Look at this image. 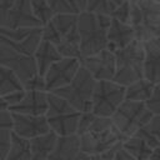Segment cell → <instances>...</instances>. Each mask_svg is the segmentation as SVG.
<instances>
[{
    "label": "cell",
    "mask_w": 160,
    "mask_h": 160,
    "mask_svg": "<svg viewBox=\"0 0 160 160\" xmlns=\"http://www.w3.org/2000/svg\"><path fill=\"white\" fill-rule=\"evenodd\" d=\"M2 109H9V108H8V104L5 102L4 98L0 96V110H2Z\"/></svg>",
    "instance_id": "obj_47"
},
{
    "label": "cell",
    "mask_w": 160,
    "mask_h": 160,
    "mask_svg": "<svg viewBox=\"0 0 160 160\" xmlns=\"http://www.w3.org/2000/svg\"><path fill=\"white\" fill-rule=\"evenodd\" d=\"M152 116L154 114L149 110L145 102L125 99L111 116V120L115 128L126 139L134 135L142 126L148 125Z\"/></svg>",
    "instance_id": "obj_6"
},
{
    "label": "cell",
    "mask_w": 160,
    "mask_h": 160,
    "mask_svg": "<svg viewBox=\"0 0 160 160\" xmlns=\"http://www.w3.org/2000/svg\"><path fill=\"white\" fill-rule=\"evenodd\" d=\"M41 39L46 40V41H50L54 45H58L60 39H61V35L58 31V29L54 26V24L50 21V22L41 26Z\"/></svg>",
    "instance_id": "obj_31"
},
{
    "label": "cell",
    "mask_w": 160,
    "mask_h": 160,
    "mask_svg": "<svg viewBox=\"0 0 160 160\" xmlns=\"http://www.w3.org/2000/svg\"><path fill=\"white\" fill-rule=\"evenodd\" d=\"M80 151L89 155H99L110 149L114 144L124 141L125 138L115 128V125L104 131H86L79 135Z\"/></svg>",
    "instance_id": "obj_11"
},
{
    "label": "cell",
    "mask_w": 160,
    "mask_h": 160,
    "mask_svg": "<svg viewBox=\"0 0 160 160\" xmlns=\"http://www.w3.org/2000/svg\"><path fill=\"white\" fill-rule=\"evenodd\" d=\"M62 56L59 52L56 45H54L50 41L42 40L40 41V44L38 45L35 52H34V59L36 62V68H38V72L40 75H45V72L48 71V69L58 60H60Z\"/></svg>",
    "instance_id": "obj_18"
},
{
    "label": "cell",
    "mask_w": 160,
    "mask_h": 160,
    "mask_svg": "<svg viewBox=\"0 0 160 160\" xmlns=\"http://www.w3.org/2000/svg\"><path fill=\"white\" fill-rule=\"evenodd\" d=\"M125 100V86L114 80L96 81L91 111L98 116L111 118Z\"/></svg>",
    "instance_id": "obj_7"
},
{
    "label": "cell",
    "mask_w": 160,
    "mask_h": 160,
    "mask_svg": "<svg viewBox=\"0 0 160 160\" xmlns=\"http://www.w3.org/2000/svg\"><path fill=\"white\" fill-rule=\"evenodd\" d=\"M80 66V59L76 58H61L55 61L44 75L46 91L54 92L55 90L68 85L75 78Z\"/></svg>",
    "instance_id": "obj_10"
},
{
    "label": "cell",
    "mask_w": 160,
    "mask_h": 160,
    "mask_svg": "<svg viewBox=\"0 0 160 160\" xmlns=\"http://www.w3.org/2000/svg\"><path fill=\"white\" fill-rule=\"evenodd\" d=\"M24 89L30 91V90H35V91H46V84H45V78L44 75H40L39 72L35 74L34 76H31L29 80H26L24 82ZM48 92V91H46Z\"/></svg>",
    "instance_id": "obj_32"
},
{
    "label": "cell",
    "mask_w": 160,
    "mask_h": 160,
    "mask_svg": "<svg viewBox=\"0 0 160 160\" xmlns=\"http://www.w3.org/2000/svg\"><path fill=\"white\" fill-rule=\"evenodd\" d=\"M59 135L54 131H48L42 135L30 139L31 145V160H45L55 149Z\"/></svg>",
    "instance_id": "obj_20"
},
{
    "label": "cell",
    "mask_w": 160,
    "mask_h": 160,
    "mask_svg": "<svg viewBox=\"0 0 160 160\" xmlns=\"http://www.w3.org/2000/svg\"><path fill=\"white\" fill-rule=\"evenodd\" d=\"M75 160H90V155H89V154H85V152H82V151H80V152L76 155Z\"/></svg>",
    "instance_id": "obj_45"
},
{
    "label": "cell",
    "mask_w": 160,
    "mask_h": 160,
    "mask_svg": "<svg viewBox=\"0 0 160 160\" xmlns=\"http://www.w3.org/2000/svg\"><path fill=\"white\" fill-rule=\"evenodd\" d=\"M146 106L149 108V110L154 114V115H159L160 114V82L154 85L152 92L150 95V98L146 100Z\"/></svg>",
    "instance_id": "obj_33"
},
{
    "label": "cell",
    "mask_w": 160,
    "mask_h": 160,
    "mask_svg": "<svg viewBox=\"0 0 160 160\" xmlns=\"http://www.w3.org/2000/svg\"><path fill=\"white\" fill-rule=\"evenodd\" d=\"M0 41L26 55H34L41 41L40 28H0Z\"/></svg>",
    "instance_id": "obj_8"
},
{
    "label": "cell",
    "mask_w": 160,
    "mask_h": 160,
    "mask_svg": "<svg viewBox=\"0 0 160 160\" xmlns=\"http://www.w3.org/2000/svg\"><path fill=\"white\" fill-rule=\"evenodd\" d=\"M14 126L12 132L25 139H32L50 131V126L45 115H28L12 111Z\"/></svg>",
    "instance_id": "obj_14"
},
{
    "label": "cell",
    "mask_w": 160,
    "mask_h": 160,
    "mask_svg": "<svg viewBox=\"0 0 160 160\" xmlns=\"http://www.w3.org/2000/svg\"><path fill=\"white\" fill-rule=\"evenodd\" d=\"M144 44L134 40L128 46L115 51V78L114 81L128 86L131 82L144 78Z\"/></svg>",
    "instance_id": "obj_3"
},
{
    "label": "cell",
    "mask_w": 160,
    "mask_h": 160,
    "mask_svg": "<svg viewBox=\"0 0 160 160\" xmlns=\"http://www.w3.org/2000/svg\"><path fill=\"white\" fill-rule=\"evenodd\" d=\"M134 40H136L134 28L130 24H124L111 18V24L108 29V49L115 52Z\"/></svg>",
    "instance_id": "obj_16"
},
{
    "label": "cell",
    "mask_w": 160,
    "mask_h": 160,
    "mask_svg": "<svg viewBox=\"0 0 160 160\" xmlns=\"http://www.w3.org/2000/svg\"><path fill=\"white\" fill-rule=\"evenodd\" d=\"M0 65L15 71L22 82L38 74L34 55L20 52L2 41H0Z\"/></svg>",
    "instance_id": "obj_9"
},
{
    "label": "cell",
    "mask_w": 160,
    "mask_h": 160,
    "mask_svg": "<svg viewBox=\"0 0 160 160\" xmlns=\"http://www.w3.org/2000/svg\"><path fill=\"white\" fill-rule=\"evenodd\" d=\"M16 2V0H0V18L4 16Z\"/></svg>",
    "instance_id": "obj_40"
},
{
    "label": "cell",
    "mask_w": 160,
    "mask_h": 160,
    "mask_svg": "<svg viewBox=\"0 0 160 160\" xmlns=\"http://www.w3.org/2000/svg\"><path fill=\"white\" fill-rule=\"evenodd\" d=\"M59 52L62 58H76L81 59V49H80V35L78 31V25L68 34L62 35L59 44L56 45Z\"/></svg>",
    "instance_id": "obj_21"
},
{
    "label": "cell",
    "mask_w": 160,
    "mask_h": 160,
    "mask_svg": "<svg viewBox=\"0 0 160 160\" xmlns=\"http://www.w3.org/2000/svg\"><path fill=\"white\" fill-rule=\"evenodd\" d=\"M130 25L136 40L144 42L160 36V2L156 0H130Z\"/></svg>",
    "instance_id": "obj_2"
},
{
    "label": "cell",
    "mask_w": 160,
    "mask_h": 160,
    "mask_svg": "<svg viewBox=\"0 0 160 160\" xmlns=\"http://www.w3.org/2000/svg\"><path fill=\"white\" fill-rule=\"evenodd\" d=\"M80 62L96 81L114 80L115 78V52L109 49H104L94 55L84 56L80 59Z\"/></svg>",
    "instance_id": "obj_12"
},
{
    "label": "cell",
    "mask_w": 160,
    "mask_h": 160,
    "mask_svg": "<svg viewBox=\"0 0 160 160\" xmlns=\"http://www.w3.org/2000/svg\"><path fill=\"white\" fill-rule=\"evenodd\" d=\"M31 8L35 18L39 20L41 26L50 22L55 15V11L45 0H31Z\"/></svg>",
    "instance_id": "obj_27"
},
{
    "label": "cell",
    "mask_w": 160,
    "mask_h": 160,
    "mask_svg": "<svg viewBox=\"0 0 160 160\" xmlns=\"http://www.w3.org/2000/svg\"><path fill=\"white\" fill-rule=\"evenodd\" d=\"M48 109V92L26 90L24 99L15 106L10 108L11 111L28 114V115H45Z\"/></svg>",
    "instance_id": "obj_17"
},
{
    "label": "cell",
    "mask_w": 160,
    "mask_h": 160,
    "mask_svg": "<svg viewBox=\"0 0 160 160\" xmlns=\"http://www.w3.org/2000/svg\"><path fill=\"white\" fill-rule=\"evenodd\" d=\"M114 160H136V159H134L130 154H128L124 149H121V150L116 154V156H115Z\"/></svg>",
    "instance_id": "obj_41"
},
{
    "label": "cell",
    "mask_w": 160,
    "mask_h": 160,
    "mask_svg": "<svg viewBox=\"0 0 160 160\" xmlns=\"http://www.w3.org/2000/svg\"><path fill=\"white\" fill-rule=\"evenodd\" d=\"M24 89L22 80L15 71L0 65V96H5L18 90Z\"/></svg>",
    "instance_id": "obj_25"
},
{
    "label": "cell",
    "mask_w": 160,
    "mask_h": 160,
    "mask_svg": "<svg viewBox=\"0 0 160 160\" xmlns=\"http://www.w3.org/2000/svg\"><path fill=\"white\" fill-rule=\"evenodd\" d=\"M110 24V15L94 14L89 11H81L78 14L81 58L94 55L108 49V29Z\"/></svg>",
    "instance_id": "obj_1"
},
{
    "label": "cell",
    "mask_w": 160,
    "mask_h": 160,
    "mask_svg": "<svg viewBox=\"0 0 160 160\" xmlns=\"http://www.w3.org/2000/svg\"><path fill=\"white\" fill-rule=\"evenodd\" d=\"M5 160H31L30 140L11 131L10 145Z\"/></svg>",
    "instance_id": "obj_22"
},
{
    "label": "cell",
    "mask_w": 160,
    "mask_h": 160,
    "mask_svg": "<svg viewBox=\"0 0 160 160\" xmlns=\"http://www.w3.org/2000/svg\"><path fill=\"white\" fill-rule=\"evenodd\" d=\"M154 82L148 80L146 78H141L130 85L125 86V99L126 100H132V101H140V102H146V100L150 98L152 89H154Z\"/></svg>",
    "instance_id": "obj_23"
},
{
    "label": "cell",
    "mask_w": 160,
    "mask_h": 160,
    "mask_svg": "<svg viewBox=\"0 0 160 160\" xmlns=\"http://www.w3.org/2000/svg\"><path fill=\"white\" fill-rule=\"evenodd\" d=\"M51 22L54 24V26L58 29V31L60 32V35H65L69 31H71L74 28H76L78 25V14H72V12H59L55 14Z\"/></svg>",
    "instance_id": "obj_26"
},
{
    "label": "cell",
    "mask_w": 160,
    "mask_h": 160,
    "mask_svg": "<svg viewBox=\"0 0 160 160\" xmlns=\"http://www.w3.org/2000/svg\"><path fill=\"white\" fill-rule=\"evenodd\" d=\"M85 11L101 14V15H110L111 8L109 4V0H88Z\"/></svg>",
    "instance_id": "obj_30"
},
{
    "label": "cell",
    "mask_w": 160,
    "mask_h": 160,
    "mask_svg": "<svg viewBox=\"0 0 160 160\" xmlns=\"http://www.w3.org/2000/svg\"><path fill=\"white\" fill-rule=\"evenodd\" d=\"M156 1H159V2H160V0H156Z\"/></svg>",
    "instance_id": "obj_48"
},
{
    "label": "cell",
    "mask_w": 160,
    "mask_h": 160,
    "mask_svg": "<svg viewBox=\"0 0 160 160\" xmlns=\"http://www.w3.org/2000/svg\"><path fill=\"white\" fill-rule=\"evenodd\" d=\"M90 160H110V159H106L99 154V155H90Z\"/></svg>",
    "instance_id": "obj_46"
},
{
    "label": "cell",
    "mask_w": 160,
    "mask_h": 160,
    "mask_svg": "<svg viewBox=\"0 0 160 160\" xmlns=\"http://www.w3.org/2000/svg\"><path fill=\"white\" fill-rule=\"evenodd\" d=\"M126 1H129V0H109V4H110V8H111V10H112V9H115L116 6H119V5H121V4L126 2Z\"/></svg>",
    "instance_id": "obj_44"
},
{
    "label": "cell",
    "mask_w": 160,
    "mask_h": 160,
    "mask_svg": "<svg viewBox=\"0 0 160 160\" xmlns=\"http://www.w3.org/2000/svg\"><path fill=\"white\" fill-rule=\"evenodd\" d=\"M74 2H75V5H76V8H78L79 12H81V11H85V10H86L88 0H74Z\"/></svg>",
    "instance_id": "obj_42"
},
{
    "label": "cell",
    "mask_w": 160,
    "mask_h": 160,
    "mask_svg": "<svg viewBox=\"0 0 160 160\" xmlns=\"http://www.w3.org/2000/svg\"><path fill=\"white\" fill-rule=\"evenodd\" d=\"M41 24L35 18L31 0H16L12 8L0 18V28H40Z\"/></svg>",
    "instance_id": "obj_13"
},
{
    "label": "cell",
    "mask_w": 160,
    "mask_h": 160,
    "mask_svg": "<svg viewBox=\"0 0 160 160\" xmlns=\"http://www.w3.org/2000/svg\"><path fill=\"white\" fill-rule=\"evenodd\" d=\"M12 126H14L12 111L10 109L0 110V129L12 131Z\"/></svg>",
    "instance_id": "obj_36"
},
{
    "label": "cell",
    "mask_w": 160,
    "mask_h": 160,
    "mask_svg": "<svg viewBox=\"0 0 160 160\" xmlns=\"http://www.w3.org/2000/svg\"><path fill=\"white\" fill-rule=\"evenodd\" d=\"M51 9L55 11V14L59 12H72L79 14V10L74 2V0H45Z\"/></svg>",
    "instance_id": "obj_29"
},
{
    "label": "cell",
    "mask_w": 160,
    "mask_h": 160,
    "mask_svg": "<svg viewBox=\"0 0 160 160\" xmlns=\"http://www.w3.org/2000/svg\"><path fill=\"white\" fill-rule=\"evenodd\" d=\"M110 16L120 22H124V24H130V20H131V2L130 0L116 6L115 9L111 10L110 12Z\"/></svg>",
    "instance_id": "obj_28"
},
{
    "label": "cell",
    "mask_w": 160,
    "mask_h": 160,
    "mask_svg": "<svg viewBox=\"0 0 160 160\" xmlns=\"http://www.w3.org/2000/svg\"><path fill=\"white\" fill-rule=\"evenodd\" d=\"M79 152L80 140L78 134L70 136H59L55 149L45 160H75Z\"/></svg>",
    "instance_id": "obj_19"
},
{
    "label": "cell",
    "mask_w": 160,
    "mask_h": 160,
    "mask_svg": "<svg viewBox=\"0 0 160 160\" xmlns=\"http://www.w3.org/2000/svg\"><path fill=\"white\" fill-rule=\"evenodd\" d=\"M10 138H11V131L0 129V160H5L9 145H10Z\"/></svg>",
    "instance_id": "obj_37"
},
{
    "label": "cell",
    "mask_w": 160,
    "mask_h": 160,
    "mask_svg": "<svg viewBox=\"0 0 160 160\" xmlns=\"http://www.w3.org/2000/svg\"><path fill=\"white\" fill-rule=\"evenodd\" d=\"M95 85H96V80L81 65L75 78L68 85L55 90L52 94L65 99L76 110L81 112L91 111L92 94L95 90Z\"/></svg>",
    "instance_id": "obj_5"
},
{
    "label": "cell",
    "mask_w": 160,
    "mask_h": 160,
    "mask_svg": "<svg viewBox=\"0 0 160 160\" xmlns=\"http://www.w3.org/2000/svg\"><path fill=\"white\" fill-rule=\"evenodd\" d=\"M95 114L92 111H85V112H81L80 115V119H79V124H78V135L88 131V129L90 128L91 122L94 121L95 119Z\"/></svg>",
    "instance_id": "obj_35"
},
{
    "label": "cell",
    "mask_w": 160,
    "mask_h": 160,
    "mask_svg": "<svg viewBox=\"0 0 160 160\" xmlns=\"http://www.w3.org/2000/svg\"><path fill=\"white\" fill-rule=\"evenodd\" d=\"M81 111L76 110L65 99L48 92V109L45 118L50 130L59 136H70L78 134V124Z\"/></svg>",
    "instance_id": "obj_4"
},
{
    "label": "cell",
    "mask_w": 160,
    "mask_h": 160,
    "mask_svg": "<svg viewBox=\"0 0 160 160\" xmlns=\"http://www.w3.org/2000/svg\"><path fill=\"white\" fill-rule=\"evenodd\" d=\"M25 94H26V90L22 89V90H18V91H14V92H11V94H8V95H5V96H2V98H4L5 102L8 104V108L10 109V108L18 105V104L24 99Z\"/></svg>",
    "instance_id": "obj_38"
},
{
    "label": "cell",
    "mask_w": 160,
    "mask_h": 160,
    "mask_svg": "<svg viewBox=\"0 0 160 160\" xmlns=\"http://www.w3.org/2000/svg\"><path fill=\"white\" fill-rule=\"evenodd\" d=\"M122 149L136 160H149L152 151V148L136 135L126 138L122 141Z\"/></svg>",
    "instance_id": "obj_24"
},
{
    "label": "cell",
    "mask_w": 160,
    "mask_h": 160,
    "mask_svg": "<svg viewBox=\"0 0 160 160\" xmlns=\"http://www.w3.org/2000/svg\"><path fill=\"white\" fill-rule=\"evenodd\" d=\"M144 78L154 84L160 82V36L144 41Z\"/></svg>",
    "instance_id": "obj_15"
},
{
    "label": "cell",
    "mask_w": 160,
    "mask_h": 160,
    "mask_svg": "<svg viewBox=\"0 0 160 160\" xmlns=\"http://www.w3.org/2000/svg\"><path fill=\"white\" fill-rule=\"evenodd\" d=\"M149 160H160V146H156L155 149H152Z\"/></svg>",
    "instance_id": "obj_43"
},
{
    "label": "cell",
    "mask_w": 160,
    "mask_h": 160,
    "mask_svg": "<svg viewBox=\"0 0 160 160\" xmlns=\"http://www.w3.org/2000/svg\"><path fill=\"white\" fill-rule=\"evenodd\" d=\"M149 130L156 136L159 144H160V114L159 115H154L152 119L150 120V122L148 124Z\"/></svg>",
    "instance_id": "obj_39"
},
{
    "label": "cell",
    "mask_w": 160,
    "mask_h": 160,
    "mask_svg": "<svg viewBox=\"0 0 160 160\" xmlns=\"http://www.w3.org/2000/svg\"><path fill=\"white\" fill-rule=\"evenodd\" d=\"M134 135H136V136H139L140 139H142V140H144L150 148H152V149H155L156 146H160V144H159L156 136L149 130L148 125H145V126H142L141 129H139Z\"/></svg>",
    "instance_id": "obj_34"
}]
</instances>
